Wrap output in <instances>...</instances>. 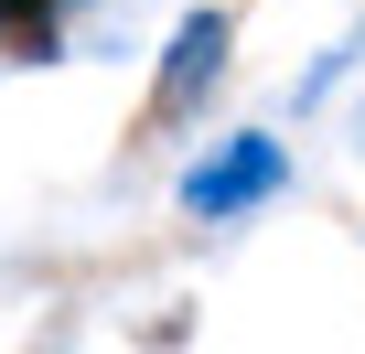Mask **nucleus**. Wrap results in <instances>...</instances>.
<instances>
[{
    "instance_id": "obj_3",
    "label": "nucleus",
    "mask_w": 365,
    "mask_h": 354,
    "mask_svg": "<svg viewBox=\"0 0 365 354\" xmlns=\"http://www.w3.org/2000/svg\"><path fill=\"white\" fill-rule=\"evenodd\" d=\"M65 0H0V65H54Z\"/></svg>"
},
{
    "instance_id": "obj_2",
    "label": "nucleus",
    "mask_w": 365,
    "mask_h": 354,
    "mask_svg": "<svg viewBox=\"0 0 365 354\" xmlns=\"http://www.w3.org/2000/svg\"><path fill=\"white\" fill-rule=\"evenodd\" d=\"M226 54H237V22H226V11H182L172 43H161V76H150L140 129H182V118H205V97L226 86Z\"/></svg>"
},
{
    "instance_id": "obj_1",
    "label": "nucleus",
    "mask_w": 365,
    "mask_h": 354,
    "mask_svg": "<svg viewBox=\"0 0 365 354\" xmlns=\"http://www.w3.org/2000/svg\"><path fill=\"white\" fill-rule=\"evenodd\" d=\"M279 194H290V150L269 129H237V140H215L194 172H182V215H205V226H237V215H258Z\"/></svg>"
}]
</instances>
